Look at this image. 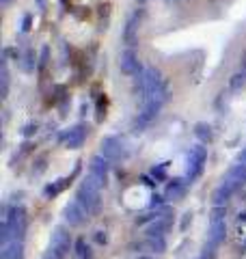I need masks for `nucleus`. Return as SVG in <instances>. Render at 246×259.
<instances>
[{
  "mask_svg": "<svg viewBox=\"0 0 246 259\" xmlns=\"http://www.w3.org/2000/svg\"><path fill=\"white\" fill-rule=\"evenodd\" d=\"M87 136H89V127L78 123V125H71L67 130H63L59 141H61L63 147H67V149H80L82 145H85Z\"/></svg>",
  "mask_w": 246,
  "mask_h": 259,
  "instance_id": "obj_5",
  "label": "nucleus"
},
{
  "mask_svg": "<svg viewBox=\"0 0 246 259\" xmlns=\"http://www.w3.org/2000/svg\"><path fill=\"white\" fill-rule=\"evenodd\" d=\"M136 30H138V15H132V18L128 20L126 32H123V39H126L128 46H134V41H136Z\"/></svg>",
  "mask_w": 246,
  "mask_h": 259,
  "instance_id": "obj_15",
  "label": "nucleus"
},
{
  "mask_svg": "<svg viewBox=\"0 0 246 259\" xmlns=\"http://www.w3.org/2000/svg\"><path fill=\"white\" fill-rule=\"evenodd\" d=\"M244 89H246V67L237 69L231 76V80H229V91L231 93H242Z\"/></svg>",
  "mask_w": 246,
  "mask_h": 259,
  "instance_id": "obj_13",
  "label": "nucleus"
},
{
  "mask_svg": "<svg viewBox=\"0 0 246 259\" xmlns=\"http://www.w3.org/2000/svg\"><path fill=\"white\" fill-rule=\"evenodd\" d=\"M138 259H153V257H138Z\"/></svg>",
  "mask_w": 246,
  "mask_h": 259,
  "instance_id": "obj_25",
  "label": "nucleus"
},
{
  "mask_svg": "<svg viewBox=\"0 0 246 259\" xmlns=\"http://www.w3.org/2000/svg\"><path fill=\"white\" fill-rule=\"evenodd\" d=\"M194 136H196V139H199L203 145H205V143H212V139H214L212 125H210V123H196V125H194Z\"/></svg>",
  "mask_w": 246,
  "mask_h": 259,
  "instance_id": "obj_16",
  "label": "nucleus"
},
{
  "mask_svg": "<svg viewBox=\"0 0 246 259\" xmlns=\"http://www.w3.org/2000/svg\"><path fill=\"white\" fill-rule=\"evenodd\" d=\"M76 201L87 209L89 216L97 214L100 212V205H102V184L93 180L91 175L85 177L76 190Z\"/></svg>",
  "mask_w": 246,
  "mask_h": 259,
  "instance_id": "obj_3",
  "label": "nucleus"
},
{
  "mask_svg": "<svg viewBox=\"0 0 246 259\" xmlns=\"http://www.w3.org/2000/svg\"><path fill=\"white\" fill-rule=\"evenodd\" d=\"M9 3H11V0H0V5H3V7H7Z\"/></svg>",
  "mask_w": 246,
  "mask_h": 259,
  "instance_id": "obj_24",
  "label": "nucleus"
},
{
  "mask_svg": "<svg viewBox=\"0 0 246 259\" xmlns=\"http://www.w3.org/2000/svg\"><path fill=\"white\" fill-rule=\"evenodd\" d=\"M102 233H104V231H97V236H95L97 242H106V236H102Z\"/></svg>",
  "mask_w": 246,
  "mask_h": 259,
  "instance_id": "obj_23",
  "label": "nucleus"
},
{
  "mask_svg": "<svg viewBox=\"0 0 246 259\" xmlns=\"http://www.w3.org/2000/svg\"><path fill=\"white\" fill-rule=\"evenodd\" d=\"M0 80H3V97H7L9 93V69H7V63H3V74H0Z\"/></svg>",
  "mask_w": 246,
  "mask_h": 259,
  "instance_id": "obj_20",
  "label": "nucleus"
},
{
  "mask_svg": "<svg viewBox=\"0 0 246 259\" xmlns=\"http://www.w3.org/2000/svg\"><path fill=\"white\" fill-rule=\"evenodd\" d=\"M20 67L24 71H35V52L32 50H26L22 54V63H20Z\"/></svg>",
  "mask_w": 246,
  "mask_h": 259,
  "instance_id": "obj_19",
  "label": "nucleus"
},
{
  "mask_svg": "<svg viewBox=\"0 0 246 259\" xmlns=\"http://www.w3.org/2000/svg\"><path fill=\"white\" fill-rule=\"evenodd\" d=\"M44 259H63L59 253H54V250H48V253L44 255Z\"/></svg>",
  "mask_w": 246,
  "mask_h": 259,
  "instance_id": "obj_22",
  "label": "nucleus"
},
{
  "mask_svg": "<svg viewBox=\"0 0 246 259\" xmlns=\"http://www.w3.org/2000/svg\"><path fill=\"white\" fill-rule=\"evenodd\" d=\"M119 69H121V74H126V76H136L138 71H143L141 69V61H138V56H136V52L132 50V48L126 50V52H121Z\"/></svg>",
  "mask_w": 246,
  "mask_h": 259,
  "instance_id": "obj_10",
  "label": "nucleus"
},
{
  "mask_svg": "<svg viewBox=\"0 0 246 259\" xmlns=\"http://www.w3.org/2000/svg\"><path fill=\"white\" fill-rule=\"evenodd\" d=\"M73 253H76L78 259H93V248H91V244H87L85 238H80L76 244H73Z\"/></svg>",
  "mask_w": 246,
  "mask_h": 259,
  "instance_id": "obj_17",
  "label": "nucleus"
},
{
  "mask_svg": "<svg viewBox=\"0 0 246 259\" xmlns=\"http://www.w3.org/2000/svg\"><path fill=\"white\" fill-rule=\"evenodd\" d=\"M153 177H155V180H164V173H167V164H160L158 168H153Z\"/></svg>",
  "mask_w": 246,
  "mask_h": 259,
  "instance_id": "obj_21",
  "label": "nucleus"
},
{
  "mask_svg": "<svg viewBox=\"0 0 246 259\" xmlns=\"http://www.w3.org/2000/svg\"><path fill=\"white\" fill-rule=\"evenodd\" d=\"M89 175L104 186L108 182V175H110V160H106L102 153L100 156H93L91 162H89Z\"/></svg>",
  "mask_w": 246,
  "mask_h": 259,
  "instance_id": "obj_9",
  "label": "nucleus"
},
{
  "mask_svg": "<svg viewBox=\"0 0 246 259\" xmlns=\"http://www.w3.org/2000/svg\"><path fill=\"white\" fill-rule=\"evenodd\" d=\"M26 212L22 207H13V209H5V218L0 225V242L7 244L11 240H22L26 233Z\"/></svg>",
  "mask_w": 246,
  "mask_h": 259,
  "instance_id": "obj_1",
  "label": "nucleus"
},
{
  "mask_svg": "<svg viewBox=\"0 0 246 259\" xmlns=\"http://www.w3.org/2000/svg\"><path fill=\"white\" fill-rule=\"evenodd\" d=\"M50 250L59 253L61 257H65L71 250V236L65 227H56L52 231V238H50Z\"/></svg>",
  "mask_w": 246,
  "mask_h": 259,
  "instance_id": "obj_8",
  "label": "nucleus"
},
{
  "mask_svg": "<svg viewBox=\"0 0 246 259\" xmlns=\"http://www.w3.org/2000/svg\"><path fill=\"white\" fill-rule=\"evenodd\" d=\"M145 244L151 250H155V253H164V248H167V244H164V236H147Z\"/></svg>",
  "mask_w": 246,
  "mask_h": 259,
  "instance_id": "obj_18",
  "label": "nucleus"
},
{
  "mask_svg": "<svg viewBox=\"0 0 246 259\" xmlns=\"http://www.w3.org/2000/svg\"><path fill=\"white\" fill-rule=\"evenodd\" d=\"M186 182L184 180H173L169 186H167V190H164V199L167 201H173V203H177V201H182L186 197Z\"/></svg>",
  "mask_w": 246,
  "mask_h": 259,
  "instance_id": "obj_11",
  "label": "nucleus"
},
{
  "mask_svg": "<svg viewBox=\"0 0 246 259\" xmlns=\"http://www.w3.org/2000/svg\"><path fill=\"white\" fill-rule=\"evenodd\" d=\"M63 218H65V223H67L69 227H80V225L87 223L89 212L78 203L76 199H73V201H69V203L63 207Z\"/></svg>",
  "mask_w": 246,
  "mask_h": 259,
  "instance_id": "obj_7",
  "label": "nucleus"
},
{
  "mask_svg": "<svg viewBox=\"0 0 246 259\" xmlns=\"http://www.w3.org/2000/svg\"><path fill=\"white\" fill-rule=\"evenodd\" d=\"M69 184H71V177H65V180H56V182H52L50 186H46L44 194H46L48 199H52V197H56V194H61Z\"/></svg>",
  "mask_w": 246,
  "mask_h": 259,
  "instance_id": "obj_14",
  "label": "nucleus"
},
{
  "mask_svg": "<svg viewBox=\"0 0 246 259\" xmlns=\"http://www.w3.org/2000/svg\"><path fill=\"white\" fill-rule=\"evenodd\" d=\"M205 162H208V147H205L203 143L190 147V151H188V158H186V180L190 184L201 177L203 168H205Z\"/></svg>",
  "mask_w": 246,
  "mask_h": 259,
  "instance_id": "obj_4",
  "label": "nucleus"
},
{
  "mask_svg": "<svg viewBox=\"0 0 246 259\" xmlns=\"http://www.w3.org/2000/svg\"><path fill=\"white\" fill-rule=\"evenodd\" d=\"M227 238V223H225V207H214V216L210 221L208 242L203 246V259H212L216 255V248Z\"/></svg>",
  "mask_w": 246,
  "mask_h": 259,
  "instance_id": "obj_2",
  "label": "nucleus"
},
{
  "mask_svg": "<svg viewBox=\"0 0 246 259\" xmlns=\"http://www.w3.org/2000/svg\"><path fill=\"white\" fill-rule=\"evenodd\" d=\"M102 156L106 160H121L128 156V149H126V143H123L121 139H117V136H106V139L102 141Z\"/></svg>",
  "mask_w": 246,
  "mask_h": 259,
  "instance_id": "obj_6",
  "label": "nucleus"
},
{
  "mask_svg": "<svg viewBox=\"0 0 246 259\" xmlns=\"http://www.w3.org/2000/svg\"><path fill=\"white\" fill-rule=\"evenodd\" d=\"M0 259H24L22 240H11L0 246Z\"/></svg>",
  "mask_w": 246,
  "mask_h": 259,
  "instance_id": "obj_12",
  "label": "nucleus"
}]
</instances>
